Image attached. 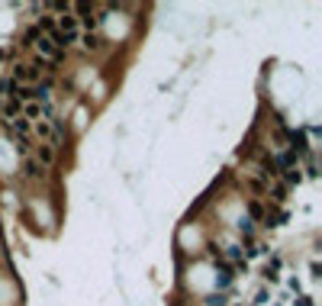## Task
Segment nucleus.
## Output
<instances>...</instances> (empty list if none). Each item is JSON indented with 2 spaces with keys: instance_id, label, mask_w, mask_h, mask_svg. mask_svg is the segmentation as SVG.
I'll use <instances>...</instances> for the list:
<instances>
[{
  "instance_id": "obj_1",
  "label": "nucleus",
  "mask_w": 322,
  "mask_h": 306,
  "mask_svg": "<svg viewBox=\"0 0 322 306\" xmlns=\"http://www.w3.org/2000/svg\"><path fill=\"white\" fill-rule=\"evenodd\" d=\"M297 161H300V155L297 152H293V148H290V152H284L281 155V158H274V164H277V171H290V168H297Z\"/></svg>"
},
{
  "instance_id": "obj_2",
  "label": "nucleus",
  "mask_w": 322,
  "mask_h": 306,
  "mask_svg": "<svg viewBox=\"0 0 322 306\" xmlns=\"http://www.w3.org/2000/svg\"><path fill=\"white\" fill-rule=\"evenodd\" d=\"M20 87H23V84H16L13 77H4V81H0V94H4L7 100H16V94H20Z\"/></svg>"
},
{
  "instance_id": "obj_3",
  "label": "nucleus",
  "mask_w": 322,
  "mask_h": 306,
  "mask_svg": "<svg viewBox=\"0 0 322 306\" xmlns=\"http://www.w3.org/2000/svg\"><path fill=\"white\" fill-rule=\"evenodd\" d=\"M29 129H32V126H29V119H23V116L10 122V133L20 136V142H26V139H29Z\"/></svg>"
},
{
  "instance_id": "obj_4",
  "label": "nucleus",
  "mask_w": 322,
  "mask_h": 306,
  "mask_svg": "<svg viewBox=\"0 0 322 306\" xmlns=\"http://www.w3.org/2000/svg\"><path fill=\"white\" fill-rule=\"evenodd\" d=\"M4 116L10 119V122L20 119V116H23V103H20V100H7V103H4Z\"/></svg>"
},
{
  "instance_id": "obj_5",
  "label": "nucleus",
  "mask_w": 322,
  "mask_h": 306,
  "mask_svg": "<svg viewBox=\"0 0 322 306\" xmlns=\"http://www.w3.org/2000/svg\"><path fill=\"white\" fill-rule=\"evenodd\" d=\"M23 171H26V178H42V174H45V168H42V164H39L36 158H26Z\"/></svg>"
},
{
  "instance_id": "obj_6",
  "label": "nucleus",
  "mask_w": 322,
  "mask_h": 306,
  "mask_svg": "<svg viewBox=\"0 0 322 306\" xmlns=\"http://www.w3.org/2000/svg\"><path fill=\"white\" fill-rule=\"evenodd\" d=\"M84 49L87 52H100L103 49V39L97 36V32H84Z\"/></svg>"
},
{
  "instance_id": "obj_7",
  "label": "nucleus",
  "mask_w": 322,
  "mask_h": 306,
  "mask_svg": "<svg viewBox=\"0 0 322 306\" xmlns=\"http://www.w3.org/2000/svg\"><path fill=\"white\" fill-rule=\"evenodd\" d=\"M284 223H287V213H284V209H271V213L264 216V226H271V229H274V226H284Z\"/></svg>"
},
{
  "instance_id": "obj_8",
  "label": "nucleus",
  "mask_w": 322,
  "mask_h": 306,
  "mask_svg": "<svg viewBox=\"0 0 322 306\" xmlns=\"http://www.w3.org/2000/svg\"><path fill=\"white\" fill-rule=\"evenodd\" d=\"M52 161H55V148H52V145H39V164L49 168Z\"/></svg>"
},
{
  "instance_id": "obj_9",
  "label": "nucleus",
  "mask_w": 322,
  "mask_h": 306,
  "mask_svg": "<svg viewBox=\"0 0 322 306\" xmlns=\"http://www.w3.org/2000/svg\"><path fill=\"white\" fill-rule=\"evenodd\" d=\"M36 29H39V36H42V32H49V36H52V32L58 29V26H55V20H52V16H39Z\"/></svg>"
},
{
  "instance_id": "obj_10",
  "label": "nucleus",
  "mask_w": 322,
  "mask_h": 306,
  "mask_svg": "<svg viewBox=\"0 0 322 306\" xmlns=\"http://www.w3.org/2000/svg\"><path fill=\"white\" fill-rule=\"evenodd\" d=\"M58 26H62V29H58V32H77V16L65 13V16H62V23H58Z\"/></svg>"
},
{
  "instance_id": "obj_11",
  "label": "nucleus",
  "mask_w": 322,
  "mask_h": 306,
  "mask_svg": "<svg viewBox=\"0 0 322 306\" xmlns=\"http://www.w3.org/2000/svg\"><path fill=\"white\" fill-rule=\"evenodd\" d=\"M261 174H264V178H274V174H281V171H277V164H274V158H267V155L261 158Z\"/></svg>"
},
{
  "instance_id": "obj_12",
  "label": "nucleus",
  "mask_w": 322,
  "mask_h": 306,
  "mask_svg": "<svg viewBox=\"0 0 322 306\" xmlns=\"http://www.w3.org/2000/svg\"><path fill=\"white\" fill-rule=\"evenodd\" d=\"M39 39H42V36H39V29H36V26H29V29L23 32V46H36Z\"/></svg>"
},
{
  "instance_id": "obj_13",
  "label": "nucleus",
  "mask_w": 322,
  "mask_h": 306,
  "mask_svg": "<svg viewBox=\"0 0 322 306\" xmlns=\"http://www.w3.org/2000/svg\"><path fill=\"white\" fill-rule=\"evenodd\" d=\"M277 271H281V258H271V261H267V268H264V277H267V281H274Z\"/></svg>"
},
{
  "instance_id": "obj_14",
  "label": "nucleus",
  "mask_w": 322,
  "mask_h": 306,
  "mask_svg": "<svg viewBox=\"0 0 322 306\" xmlns=\"http://www.w3.org/2000/svg\"><path fill=\"white\" fill-rule=\"evenodd\" d=\"M225 303H229L225 293H210V296H206V306H225Z\"/></svg>"
},
{
  "instance_id": "obj_15",
  "label": "nucleus",
  "mask_w": 322,
  "mask_h": 306,
  "mask_svg": "<svg viewBox=\"0 0 322 306\" xmlns=\"http://www.w3.org/2000/svg\"><path fill=\"white\" fill-rule=\"evenodd\" d=\"M251 216H255V220H261V216H264V206H261L258 200H251V203H248V220H251Z\"/></svg>"
},
{
  "instance_id": "obj_16",
  "label": "nucleus",
  "mask_w": 322,
  "mask_h": 306,
  "mask_svg": "<svg viewBox=\"0 0 322 306\" xmlns=\"http://www.w3.org/2000/svg\"><path fill=\"white\" fill-rule=\"evenodd\" d=\"M271 194H274L277 203H284V200H287V184H274V190H271Z\"/></svg>"
},
{
  "instance_id": "obj_17",
  "label": "nucleus",
  "mask_w": 322,
  "mask_h": 306,
  "mask_svg": "<svg viewBox=\"0 0 322 306\" xmlns=\"http://www.w3.org/2000/svg\"><path fill=\"white\" fill-rule=\"evenodd\" d=\"M248 184H251V190H255V194H264V190H267V184L261 181V178H248Z\"/></svg>"
},
{
  "instance_id": "obj_18",
  "label": "nucleus",
  "mask_w": 322,
  "mask_h": 306,
  "mask_svg": "<svg viewBox=\"0 0 322 306\" xmlns=\"http://www.w3.org/2000/svg\"><path fill=\"white\" fill-rule=\"evenodd\" d=\"M225 255H229L232 261H242V248H239V245H229V248H225Z\"/></svg>"
},
{
  "instance_id": "obj_19",
  "label": "nucleus",
  "mask_w": 322,
  "mask_h": 306,
  "mask_svg": "<svg viewBox=\"0 0 322 306\" xmlns=\"http://www.w3.org/2000/svg\"><path fill=\"white\" fill-rule=\"evenodd\" d=\"M74 10H77V13H81V20H84V16H94V7H90V4H77V7H74Z\"/></svg>"
},
{
  "instance_id": "obj_20",
  "label": "nucleus",
  "mask_w": 322,
  "mask_h": 306,
  "mask_svg": "<svg viewBox=\"0 0 322 306\" xmlns=\"http://www.w3.org/2000/svg\"><path fill=\"white\" fill-rule=\"evenodd\" d=\"M303 181V174L297 171V168H290V171H287V184H300Z\"/></svg>"
},
{
  "instance_id": "obj_21",
  "label": "nucleus",
  "mask_w": 322,
  "mask_h": 306,
  "mask_svg": "<svg viewBox=\"0 0 322 306\" xmlns=\"http://www.w3.org/2000/svg\"><path fill=\"white\" fill-rule=\"evenodd\" d=\"M239 229L245 232V235H251V229H255V226H251V220H248V216H242V220H239Z\"/></svg>"
},
{
  "instance_id": "obj_22",
  "label": "nucleus",
  "mask_w": 322,
  "mask_h": 306,
  "mask_svg": "<svg viewBox=\"0 0 322 306\" xmlns=\"http://www.w3.org/2000/svg\"><path fill=\"white\" fill-rule=\"evenodd\" d=\"M7 58H10V49H7V46H0V61H7Z\"/></svg>"
},
{
  "instance_id": "obj_23",
  "label": "nucleus",
  "mask_w": 322,
  "mask_h": 306,
  "mask_svg": "<svg viewBox=\"0 0 322 306\" xmlns=\"http://www.w3.org/2000/svg\"><path fill=\"white\" fill-rule=\"evenodd\" d=\"M300 306H312V303H309V296H300Z\"/></svg>"
}]
</instances>
